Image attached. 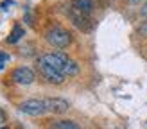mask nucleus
<instances>
[{
    "mask_svg": "<svg viewBox=\"0 0 147 129\" xmlns=\"http://www.w3.org/2000/svg\"><path fill=\"white\" fill-rule=\"evenodd\" d=\"M45 40L57 48H65L72 43V34L63 27H50L45 32Z\"/></svg>",
    "mask_w": 147,
    "mask_h": 129,
    "instance_id": "f257e3e1",
    "label": "nucleus"
},
{
    "mask_svg": "<svg viewBox=\"0 0 147 129\" xmlns=\"http://www.w3.org/2000/svg\"><path fill=\"white\" fill-rule=\"evenodd\" d=\"M36 68H38V72H40V75L45 79L47 83H52V84H61L63 81H65V75L63 74H59L57 70H54L50 64H47L45 61L41 59H38V64H36Z\"/></svg>",
    "mask_w": 147,
    "mask_h": 129,
    "instance_id": "f03ea898",
    "label": "nucleus"
},
{
    "mask_svg": "<svg viewBox=\"0 0 147 129\" xmlns=\"http://www.w3.org/2000/svg\"><path fill=\"white\" fill-rule=\"evenodd\" d=\"M20 111L25 115H31V117H41L43 113H47V106H45V100L29 99L20 104Z\"/></svg>",
    "mask_w": 147,
    "mask_h": 129,
    "instance_id": "7ed1b4c3",
    "label": "nucleus"
},
{
    "mask_svg": "<svg viewBox=\"0 0 147 129\" xmlns=\"http://www.w3.org/2000/svg\"><path fill=\"white\" fill-rule=\"evenodd\" d=\"M41 59L45 61L47 64H50L54 70H57L59 74L65 75V68H67V63H68L70 57L65 56V54H61V52H50V54H43Z\"/></svg>",
    "mask_w": 147,
    "mask_h": 129,
    "instance_id": "20e7f679",
    "label": "nucleus"
},
{
    "mask_svg": "<svg viewBox=\"0 0 147 129\" xmlns=\"http://www.w3.org/2000/svg\"><path fill=\"white\" fill-rule=\"evenodd\" d=\"M11 79L16 84H31L34 81V72L29 68V67H18V68H14L13 70V74H11Z\"/></svg>",
    "mask_w": 147,
    "mask_h": 129,
    "instance_id": "39448f33",
    "label": "nucleus"
},
{
    "mask_svg": "<svg viewBox=\"0 0 147 129\" xmlns=\"http://www.w3.org/2000/svg\"><path fill=\"white\" fill-rule=\"evenodd\" d=\"M45 106H47V111L50 113H56V115H61V113H67L70 104L67 102L65 99L59 97H52V99H45Z\"/></svg>",
    "mask_w": 147,
    "mask_h": 129,
    "instance_id": "423d86ee",
    "label": "nucleus"
},
{
    "mask_svg": "<svg viewBox=\"0 0 147 129\" xmlns=\"http://www.w3.org/2000/svg\"><path fill=\"white\" fill-rule=\"evenodd\" d=\"M72 9L88 16L93 11V2L92 0H72Z\"/></svg>",
    "mask_w": 147,
    "mask_h": 129,
    "instance_id": "0eeeda50",
    "label": "nucleus"
},
{
    "mask_svg": "<svg viewBox=\"0 0 147 129\" xmlns=\"http://www.w3.org/2000/svg\"><path fill=\"white\" fill-rule=\"evenodd\" d=\"M24 34H25V32H24V27L16 24V25L13 27V31H11V34H9V38H7L5 41H7V43H16Z\"/></svg>",
    "mask_w": 147,
    "mask_h": 129,
    "instance_id": "6e6552de",
    "label": "nucleus"
},
{
    "mask_svg": "<svg viewBox=\"0 0 147 129\" xmlns=\"http://www.w3.org/2000/svg\"><path fill=\"white\" fill-rule=\"evenodd\" d=\"M54 129H79V126L72 120H57L54 124Z\"/></svg>",
    "mask_w": 147,
    "mask_h": 129,
    "instance_id": "1a4fd4ad",
    "label": "nucleus"
},
{
    "mask_svg": "<svg viewBox=\"0 0 147 129\" xmlns=\"http://www.w3.org/2000/svg\"><path fill=\"white\" fill-rule=\"evenodd\" d=\"M5 61H9V56L4 54V52H0V70L4 68V63H5Z\"/></svg>",
    "mask_w": 147,
    "mask_h": 129,
    "instance_id": "9d476101",
    "label": "nucleus"
},
{
    "mask_svg": "<svg viewBox=\"0 0 147 129\" xmlns=\"http://www.w3.org/2000/svg\"><path fill=\"white\" fill-rule=\"evenodd\" d=\"M7 5H13V0H4L2 2V9L4 11H7Z\"/></svg>",
    "mask_w": 147,
    "mask_h": 129,
    "instance_id": "9b49d317",
    "label": "nucleus"
},
{
    "mask_svg": "<svg viewBox=\"0 0 147 129\" xmlns=\"http://www.w3.org/2000/svg\"><path fill=\"white\" fill-rule=\"evenodd\" d=\"M5 122V115H4V111H2V108H0V126H2Z\"/></svg>",
    "mask_w": 147,
    "mask_h": 129,
    "instance_id": "f8f14e48",
    "label": "nucleus"
},
{
    "mask_svg": "<svg viewBox=\"0 0 147 129\" xmlns=\"http://www.w3.org/2000/svg\"><path fill=\"white\" fill-rule=\"evenodd\" d=\"M129 4H138V2H142V0H127Z\"/></svg>",
    "mask_w": 147,
    "mask_h": 129,
    "instance_id": "ddd939ff",
    "label": "nucleus"
},
{
    "mask_svg": "<svg viewBox=\"0 0 147 129\" xmlns=\"http://www.w3.org/2000/svg\"><path fill=\"white\" fill-rule=\"evenodd\" d=\"M142 32H144V34H147V24L144 25V29H142Z\"/></svg>",
    "mask_w": 147,
    "mask_h": 129,
    "instance_id": "4468645a",
    "label": "nucleus"
},
{
    "mask_svg": "<svg viewBox=\"0 0 147 129\" xmlns=\"http://www.w3.org/2000/svg\"><path fill=\"white\" fill-rule=\"evenodd\" d=\"M2 129H5V127H2Z\"/></svg>",
    "mask_w": 147,
    "mask_h": 129,
    "instance_id": "2eb2a0df",
    "label": "nucleus"
}]
</instances>
